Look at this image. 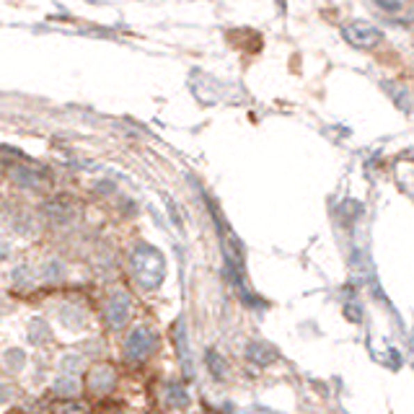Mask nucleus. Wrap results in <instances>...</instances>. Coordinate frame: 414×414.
Wrapping results in <instances>:
<instances>
[{
  "label": "nucleus",
  "mask_w": 414,
  "mask_h": 414,
  "mask_svg": "<svg viewBox=\"0 0 414 414\" xmlns=\"http://www.w3.org/2000/svg\"><path fill=\"white\" fill-rule=\"evenodd\" d=\"M174 342H176V352H179V358H182V363H184V373L186 376H192V360H189V340H186V326L184 321L176 324L174 329Z\"/></svg>",
  "instance_id": "1a4fd4ad"
},
{
  "label": "nucleus",
  "mask_w": 414,
  "mask_h": 414,
  "mask_svg": "<svg viewBox=\"0 0 414 414\" xmlns=\"http://www.w3.org/2000/svg\"><path fill=\"white\" fill-rule=\"evenodd\" d=\"M26 352L21 350V347H8V350H3L0 355V365L8 370V373H21V370L26 368Z\"/></svg>",
  "instance_id": "9d476101"
},
{
  "label": "nucleus",
  "mask_w": 414,
  "mask_h": 414,
  "mask_svg": "<svg viewBox=\"0 0 414 414\" xmlns=\"http://www.w3.org/2000/svg\"><path fill=\"white\" fill-rule=\"evenodd\" d=\"M207 365H210V373H215L218 378H223V373H225V363L221 360V355L215 350L207 352Z\"/></svg>",
  "instance_id": "f3484780"
},
{
  "label": "nucleus",
  "mask_w": 414,
  "mask_h": 414,
  "mask_svg": "<svg viewBox=\"0 0 414 414\" xmlns=\"http://www.w3.org/2000/svg\"><path fill=\"white\" fill-rule=\"evenodd\" d=\"M344 37L355 47H373L381 42V34L373 26H368V24H352V26L344 29Z\"/></svg>",
  "instance_id": "39448f33"
},
{
  "label": "nucleus",
  "mask_w": 414,
  "mask_h": 414,
  "mask_svg": "<svg viewBox=\"0 0 414 414\" xmlns=\"http://www.w3.org/2000/svg\"><path fill=\"white\" fill-rule=\"evenodd\" d=\"M91 406L81 401V399H63L60 404H55V414H88Z\"/></svg>",
  "instance_id": "4468645a"
},
{
  "label": "nucleus",
  "mask_w": 414,
  "mask_h": 414,
  "mask_svg": "<svg viewBox=\"0 0 414 414\" xmlns=\"http://www.w3.org/2000/svg\"><path fill=\"white\" fill-rule=\"evenodd\" d=\"M156 344H158L156 331L150 329V326H145V324H140V326H135V329L129 331L127 342H125V355L132 363H140V360H145L150 352L156 350Z\"/></svg>",
  "instance_id": "f03ea898"
},
{
  "label": "nucleus",
  "mask_w": 414,
  "mask_h": 414,
  "mask_svg": "<svg viewBox=\"0 0 414 414\" xmlns=\"http://www.w3.org/2000/svg\"><path fill=\"white\" fill-rule=\"evenodd\" d=\"M8 254H10V246L6 244V241H0V262H3V259H8Z\"/></svg>",
  "instance_id": "6ab92c4d"
},
{
  "label": "nucleus",
  "mask_w": 414,
  "mask_h": 414,
  "mask_svg": "<svg viewBox=\"0 0 414 414\" xmlns=\"http://www.w3.org/2000/svg\"><path fill=\"white\" fill-rule=\"evenodd\" d=\"M10 280H13L16 290H31L34 287V277H31V269L29 267H16L10 272Z\"/></svg>",
  "instance_id": "2eb2a0df"
},
{
  "label": "nucleus",
  "mask_w": 414,
  "mask_h": 414,
  "mask_svg": "<svg viewBox=\"0 0 414 414\" xmlns=\"http://www.w3.org/2000/svg\"><path fill=\"white\" fill-rule=\"evenodd\" d=\"M13 396H16V391H13L8 383H0V406L8 404V401H13Z\"/></svg>",
  "instance_id": "a211bd4d"
},
{
  "label": "nucleus",
  "mask_w": 414,
  "mask_h": 414,
  "mask_svg": "<svg viewBox=\"0 0 414 414\" xmlns=\"http://www.w3.org/2000/svg\"><path fill=\"white\" fill-rule=\"evenodd\" d=\"M52 391H55L57 396H63V399H75L78 391H81V383H78V378L75 376H65L63 373L60 378H55Z\"/></svg>",
  "instance_id": "9b49d317"
},
{
  "label": "nucleus",
  "mask_w": 414,
  "mask_h": 414,
  "mask_svg": "<svg viewBox=\"0 0 414 414\" xmlns=\"http://www.w3.org/2000/svg\"><path fill=\"white\" fill-rule=\"evenodd\" d=\"M86 383H88V388H91L93 394H109L111 388L117 386V373H114L111 365L102 363V365H93V368L88 370Z\"/></svg>",
  "instance_id": "20e7f679"
},
{
  "label": "nucleus",
  "mask_w": 414,
  "mask_h": 414,
  "mask_svg": "<svg viewBox=\"0 0 414 414\" xmlns=\"http://www.w3.org/2000/svg\"><path fill=\"white\" fill-rule=\"evenodd\" d=\"M166 404L174 406V409H186V406H189L186 388L179 386V383H168V386H166Z\"/></svg>",
  "instance_id": "f8f14e48"
},
{
  "label": "nucleus",
  "mask_w": 414,
  "mask_h": 414,
  "mask_svg": "<svg viewBox=\"0 0 414 414\" xmlns=\"http://www.w3.org/2000/svg\"><path fill=\"white\" fill-rule=\"evenodd\" d=\"M57 319H60V324H63L67 331H81V329H86V324H88L86 311L78 308V305H73V303L63 305V308L57 311Z\"/></svg>",
  "instance_id": "423d86ee"
},
{
  "label": "nucleus",
  "mask_w": 414,
  "mask_h": 414,
  "mask_svg": "<svg viewBox=\"0 0 414 414\" xmlns=\"http://www.w3.org/2000/svg\"><path fill=\"white\" fill-rule=\"evenodd\" d=\"M83 365H86V363H83L81 355H63V358H60V370H63L65 376H78L83 370Z\"/></svg>",
  "instance_id": "dca6fc26"
},
{
  "label": "nucleus",
  "mask_w": 414,
  "mask_h": 414,
  "mask_svg": "<svg viewBox=\"0 0 414 414\" xmlns=\"http://www.w3.org/2000/svg\"><path fill=\"white\" fill-rule=\"evenodd\" d=\"M26 342L31 347H42V344H49L52 342V329L49 324L42 319V316H34L26 326Z\"/></svg>",
  "instance_id": "0eeeda50"
},
{
  "label": "nucleus",
  "mask_w": 414,
  "mask_h": 414,
  "mask_svg": "<svg viewBox=\"0 0 414 414\" xmlns=\"http://www.w3.org/2000/svg\"><path fill=\"white\" fill-rule=\"evenodd\" d=\"M132 275L138 280L140 285L145 287V290H156L161 282H164V275H166V264H164V257L158 254L153 246H138L132 251Z\"/></svg>",
  "instance_id": "f257e3e1"
},
{
  "label": "nucleus",
  "mask_w": 414,
  "mask_h": 414,
  "mask_svg": "<svg viewBox=\"0 0 414 414\" xmlns=\"http://www.w3.org/2000/svg\"><path fill=\"white\" fill-rule=\"evenodd\" d=\"M129 311H132V301H129L127 293H114L109 295L106 301V308H104V316H106V324L111 329H122L129 319Z\"/></svg>",
  "instance_id": "7ed1b4c3"
},
{
  "label": "nucleus",
  "mask_w": 414,
  "mask_h": 414,
  "mask_svg": "<svg viewBox=\"0 0 414 414\" xmlns=\"http://www.w3.org/2000/svg\"><path fill=\"white\" fill-rule=\"evenodd\" d=\"M246 358L254 363V365H272L277 360V350L272 347V344H267V342H251L246 350Z\"/></svg>",
  "instance_id": "6e6552de"
},
{
  "label": "nucleus",
  "mask_w": 414,
  "mask_h": 414,
  "mask_svg": "<svg viewBox=\"0 0 414 414\" xmlns=\"http://www.w3.org/2000/svg\"><path fill=\"white\" fill-rule=\"evenodd\" d=\"M65 277V264L60 259H49L45 267H42V280H45L47 285H57V282H63Z\"/></svg>",
  "instance_id": "ddd939ff"
}]
</instances>
